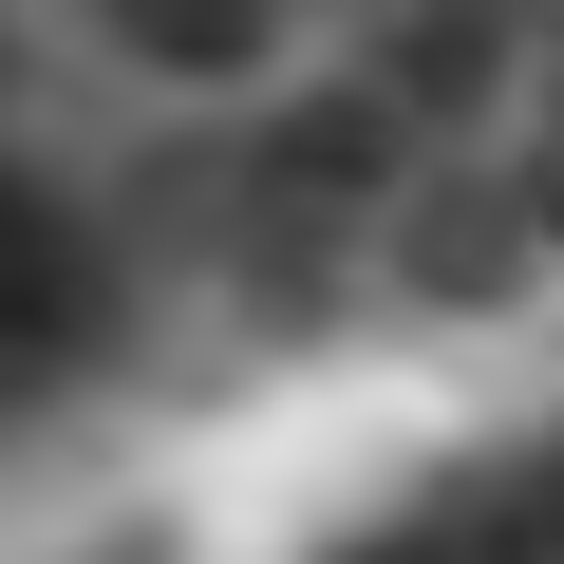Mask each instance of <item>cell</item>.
<instances>
[{
    "label": "cell",
    "mask_w": 564,
    "mask_h": 564,
    "mask_svg": "<svg viewBox=\"0 0 564 564\" xmlns=\"http://www.w3.org/2000/svg\"><path fill=\"white\" fill-rule=\"evenodd\" d=\"M263 20H282V0H113V39L151 76H226V57H263Z\"/></svg>",
    "instance_id": "3"
},
{
    "label": "cell",
    "mask_w": 564,
    "mask_h": 564,
    "mask_svg": "<svg viewBox=\"0 0 564 564\" xmlns=\"http://www.w3.org/2000/svg\"><path fill=\"white\" fill-rule=\"evenodd\" d=\"M545 245H564V170H545Z\"/></svg>",
    "instance_id": "4"
},
{
    "label": "cell",
    "mask_w": 564,
    "mask_h": 564,
    "mask_svg": "<svg viewBox=\"0 0 564 564\" xmlns=\"http://www.w3.org/2000/svg\"><path fill=\"white\" fill-rule=\"evenodd\" d=\"M489 76H508V0H395V39H377V113L395 132H433V113H489Z\"/></svg>",
    "instance_id": "2"
},
{
    "label": "cell",
    "mask_w": 564,
    "mask_h": 564,
    "mask_svg": "<svg viewBox=\"0 0 564 564\" xmlns=\"http://www.w3.org/2000/svg\"><path fill=\"white\" fill-rule=\"evenodd\" d=\"M395 151H414V132H395L377 95H321V113H282V132L245 151V188H263V226H302V245H321V226H358V207H377V170H395Z\"/></svg>",
    "instance_id": "1"
}]
</instances>
